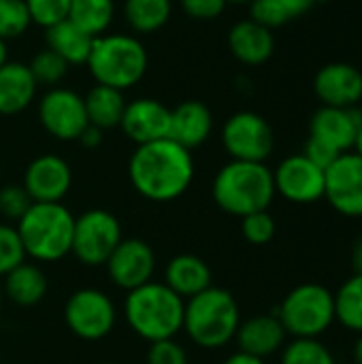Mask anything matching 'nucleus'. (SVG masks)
Segmentation results:
<instances>
[{"label": "nucleus", "instance_id": "f257e3e1", "mask_svg": "<svg viewBox=\"0 0 362 364\" xmlns=\"http://www.w3.org/2000/svg\"><path fill=\"white\" fill-rule=\"evenodd\" d=\"M194 156L173 139L137 145L128 160V179L139 196L151 203L181 198L194 181Z\"/></svg>", "mask_w": 362, "mask_h": 364}, {"label": "nucleus", "instance_id": "f03ea898", "mask_svg": "<svg viewBox=\"0 0 362 364\" xmlns=\"http://www.w3.org/2000/svg\"><path fill=\"white\" fill-rule=\"evenodd\" d=\"M186 301L162 282H147L130 292L124 301V318L130 331L147 343L175 339L183 328Z\"/></svg>", "mask_w": 362, "mask_h": 364}, {"label": "nucleus", "instance_id": "7ed1b4c3", "mask_svg": "<svg viewBox=\"0 0 362 364\" xmlns=\"http://www.w3.org/2000/svg\"><path fill=\"white\" fill-rule=\"evenodd\" d=\"M213 203L228 215L245 218L267 211L275 198L273 171L265 162H226L211 183Z\"/></svg>", "mask_w": 362, "mask_h": 364}, {"label": "nucleus", "instance_id": "20e7f679", "mask_svg": "<svg viewBox=\"0 0 362 364\" xmlns=\"http://www.w3.org/2000/svg\"><path fill=\"white\" fill-rule=\"evenodd\" d=\"M85 66L98 85L126 92L145 77L149 55L139 36L128 32H105L94 38Z\"/></svg>", "mask_w": 362, "mask_h": 364}, {"label": "nucleus", "instance_id": "39448f33", "mask_svg": "<svg viewBox=\"0 0 362 364\" xmlns=\"http://www.w3.org/2000/svg\"><path fill=\"white\" fill-rule=\"evenodd\" d=\"M241 324V311L235 296L209 286L201 294L186 301L183 328L188 339L203 350H220L228 346Z\"/></svg>", "mask_w": 362, "mask_h": 364}, {"label": "nucleus", "instance_id": "423d86ee", "mask_svg": "<svg viewBox=\"0 0 362 364\" xmlns=\"http://www.w3.org/2000/svg\"><path fill=\"white\" fill-rule=\"evenodd\" d=\"M15 228L26 256L36 262H58L70 254L75 215L62 203H32Z\"/></svg>", "mask_w": 362, "mask_h": 364}, {"label": "nucleus", "instance_id": "0eeeda50", "mask_svg": "<svg viewBox=\"0 0 362 364\" xmlns=\"http://www.w3.org/2000/svg\"><path fill=\"white\" fill-rule=\"evenodd\" d=\"M294 339H320L335 324V294L320 284H301L290 290L277 314Z\"/></svg>", "mask_w": 362, "mask_h": 364}, {"label": "nucleus", "instance_id": "6e6552de", "mask_svg": "<svg viewBox=\"0 0 362 364\" xmlns=\"http://www.w3.org/2000/svg\"><path fill=\"white\" fill-rule=\"evenodd\" d=\"M122 239V224L111 211L90 209L75 218L70 254L85 267H105Z\"/></svg>", "mask_w": 362, "mask_h": 364}, {"label": "nucleus", "instance_id": "1a4fd4ad", "mask_svg": "<svg viewBox=\"0 0 362 364\" xmlns=\"http://www.w3.org/2000/svg\"><path fill=\"white\" fill-rule=\"evenodd\" d=\"M64 322L75 337L83 341H100L113 333L117 309L107 292L98 288H81L68 296L64 305Z\"/></svg>", "mask_w": 362, "mask_h": 364}, {"label": "nucleus", "instance_id": "9d476101", "mask_svg": "<svg viewBox=\"0 0 362 364\" xmlns=\"http://www.w3.org/2000/svg\"><path fill=\"white\" fill-rule=\"evenodd\" d=\"M222 145L233 160L267 162L275 149V134L260 113L237 111L222 126Z\"/></svg>", "mask_w": 362, "mask_h": 364}, {"label": "nucleus", "instance_id": "9b49d317", "mask_svg": "<svg viewBox=\"0 0 362 364\" xmlns=\"http://www.w3.org/2000/svg\"><path fill=\"white\" fill-rule=\"evenodd\" d=\"M38 122L43 130L58 141H77L87 128L83 96L70 87H49L38 100Z\"/></svg>", "mask_w": 362, "mask_h": 364}, {"label": "nucleus", "instance_id": "f8f14e48", "mask_svg": "<svg viewBox=\"0 0 362 364\" xmlns=\"http://www.w3.org/2000/svg\"><path fill=\"white\" fill-rule=\"evenodd\" d=\"M324 198L344 218H362V158L341 154L324 171Z\"/></svg>", "mask_w": 362, "mask_h": 364}, {"label": "nucleus", "instance_id": "ddd939ff", "mask_svg": "<svg viewBox=\"0 0 362 364\" xmlns=\"http://www.w3.org/2000/svg\"><path fill=\"white\" fill-rule=\"evenodd\" d=\"M275 194L294 205H312L324 198V168L316 166L305 154L284 158L273 171Z\"/></svg>", "mask_w": 362, "mask_h": 364}, {"label": "nucleus", "instance_id": "4468645a", "mask_svg": "<svg viewBox=\"0 0 362 364\" xmlns=\"http://www.w3.org/2000/svg\"><path fill=\"white\" fill-rule=\"evenodd\" d=\"M105 267L113 286L130 292L154 279L156 252L143 239H122Z\"/></svg>", "mask_w": 362, "mask_h": 364}, {"label": "nucleus", "instance_id": "2eb2a0df", "mask_svg": "<svg viewBox=\"0 0 362 364\" xmlns=\"http://www.w3.org/2000/svg\"><path fill=\"white\" fill-rule=\"evenodd\" d=\"M21 186L32 203H62L73 186V168L58 154H41L26 166Z\"/></svg>", "mask_w": 362, "mask_h": 364}, {"label": "nucleus", "instance_id": "dca6fc26", "mask_svg": "<svg viewBox=\"0 0 362 364\" xmlns=\"http://www.w3.org/2000/svg\"><path fill=\"white\" fill-rule=\"evenodd\" d=\"M314 92L322 107H358L362 100V73L350 62L324 64L314 77Z\"/></svg>", "mask_w": 362, "mask_h": 364}, {"label": "nucleus", "instance_id": "f3484780", "mask_svg": "<svg viewBox=\"0 0 362 364\" xmlns=\"http://www.w3.org/2000/svg\"><path fill=\"white\" fill-rule=\"evenodd\" d=\"M119 128L134 145L166 139L171 132V109L149 96L134 98L126 102Z\"/></svg>", "mask_w": 362, "mask_h": 364}, {"label": "nucleus", "instance_id": "a211bd4d", "mask_svg": "<svg viewBox=\"0 0 362 364\" xmlns=\"http://www.w3.org/2000/svg\"><path fill=\"white\" fill-rule=\"evenodd\" d=\"M362 126V109L320 107L309 119V139H316L339 154L352 151Z\"/></svg>", "mask_w": 362, "mask_h": 364}, {"label": "nucleus", "instance_id": "6ab92c4d", "mask_svg": "<svg viewBox=\"0 0 362 364\" xmlns=\"http://www.w3.org/2000/svg\"><path fill=\"white\" fill-rule=\"evenodd\" d=\"M213 132V113L203 100H183L171 109L169 139L186 149H196L209 141Z\"/></svg>", "mask_w": 362, "mask_h": 364}, {"label": "nucleus", "instance_id": "aec40b11", "mask_svg": "<svg viewBox=\"0 0 362 364\" xmlns=\"http://www.w3.org/2000/svg\"><path fill=\"white\" fill-rule=\"evenodd\" d=\"M228 49L237 62L245 66H260L271 60L275 51L273 30L256 23L254 19H241L228 30Z\"/></svg>", "mask_w": 362, "mask_h": 364}, {"label": "nucleus", "instance_id": "412c9836", "mask_svg": "<svg viewBox=\"0 0 362 364\" xmlns=\"http://www.w3.org/2000/svg\"><path fill=\"white\" fill-rule=\"evenodd\" d=\"M286 331L277 316H256L239 324L235 341L239 352L267 358L286 346Z\"/></svg>", "mask_w": 362, "mask_h": 364}, {"label": "nucleus", "instance_id": "4be33fe9", "mask_svg": "<svg viewBox=\"0 0 362 364\" xmlns=\"http://www.w3.org/2000/svg\"><path fill=\"white\" fill-rule=\"evenodd\" d=\"M38 83L34 81L28 64L6 62L0 66V115L11 117L23 113L36 98Z\"/></svg>", "mask_w": 362, "mask_h": 364}, {"label": "nucleus", "instance_id": "5701e85b", "mask_svg": "<svg viewBox=\"0 0 362 364\" xmlns=\"http://www.w3.org/2000/svg\"><path fill=\"white\" fill-rule=\"evenodd\" d=\"M162 284H166L183 301H188L207 290L209 286H213V275L209 264L201 256L179 254L166 262Z\"/></svg>", "mask_w": 362, "mask_h": 364}, {"label": "nucleus", "instance_id": "b1692460", "mask_svg": "<svg viewBox=\"0 0 362 364\" xmlns=\"http://www.w3.org/2000/svg\"><path fill=\"white\" fill-rule=\"evenodd\" d=\"M2 294L17 307H34L38 305L49 290L47 275L34 262H21L13 271H9L2 279Z\"/></svg>", "mask_w": 362, "mask_h": 364}, {"label": "nucleus", "instance_id": "393cba45", "mask_svg": "<svg viewBox=\"0 0 362 364\" xmlns=\"http://www.w3.org/2000/svg\"><path fill=\"white\" fill-rule=\"evenodd\" d=\"M94 38L77 28L70 19H64L45 30V47L55 51L68 66H83L92 51Z\"/></svg>", "mask_w": 362, "mask_h": 364}, {"label": "nucleus", "instance_id": "a878e982", "mask_svg": "<svg viewBox=\"0 0 362 364\" xmlns=\"http://www.w3.org/2000/svg\"><path fill=\"white\" fill-rule=\"evenodd\" d=\"M85 102V113H87V122L96 128H100L102 132L117 128L126 109V98L122 90L109 87V85H94L90 87V92L83 96Z\"/></svg>", "mask_w": 362, "mask_h": 364}, {"label": "nucleus", "instance_id": "bb28decb", "mask_svg": "<svg viewBox=\"0 0 362 364\" xmlns=\"http://www.w3.org/2000/svg\"><path fill=\"white\" fill-rule=\"evenodd\" d=\"M122 13L134 36L154 34L169 23L173 15V0H124Z\"/></svg>", "mask_w": 362, "mask_h": 364}, {"label": "nucleus", "instance_id": "cd10ccee", "mask_svg": "<svg viewBox=\"0 0 362 364\" xmlns=\"http://www.w3.org/2000/svg\"><path fill=\"white\" fill-rule=\"evenodd\" d=\"M68 19L96 38L109 32L115 19V0H70Z\"/></svg>", "mask_w": 362, "mask_h": 364}, {"label": "nucleus", "instance_id": "c85d7f7f", "mask_svg": "<svg viewBox=\"0 0 362 364\" xmlns=\"http://www.w3.org/2000/svg\"><path fill=\"white\" fill-rule=\"evenodd\" d=\"M335 320L352 331L362 335V275L354 273L350 279L341 284L335 294Z\"/></svg>", "mask_w": 362, "mask_h": 364}, {"label": "nucleus", "instance_id": "c756f323", "mask_svg": "<svg viewBox=\"0 0 362 364\" xmlns=\"http://www.w3.org/2000/svg\"><path fill=\"white\" fill-rule=\"evenodd\" d=\"M280 364H337L320 339H292L282 348Z\"/></svg>", "mask_w": 362, "mask_h": 364}, {"label": "nucleus", "instance_id": "7c9ffc66", "mask_svg": "<svg viewBox=\"0 0 362 364\" xmlns=\"http://www.w3.org/2000/svg\"><path fill=\"white\" fill-rule=\"evenodd\" d=\"M28 68H30V73H32V77H34V81L38 85L58 87L60 81L66 77L70 66L55 51L45 47V49H41V51H36L32 55V60L28 62Z\"/></svg>", "mask_w": 362, "mask_h": 364}, {"label": "nucleus", "instance_id": "2f4dec72", "mask_svg": "<svg viewBox=\"0 0 362 364\" xmlns=\"http://www.w3.org/2000/svg\"><path fill=\"white\" fill-rule=\"evenodd\" d=\"M32 26L23 0H0V38H19Z\"/></svg>", "mask_w": 362, "mask_h": 364}, {"label": "nucleus", "instance_id": "473e14b6", "mask_svg": "<svg viewBox=\"0 0 362 364\" xmlns=\"http://www.w3.org/2000/svg\"><path fill=\"white\" fill-rule=\"evenodd\" d=\"M30 21L41 26L43 30L68 19L70 0H23Z\"/></svg>", "mask_w": 362, "mask_h": 364}, {"label": "nucleus", "instance_id": "72a5a7b5", "mask_svg": "<svg viewBox=\"0 0 362 364\" xmlns=\"http://www.w3.org/2000/svg\"><path fill=\"white\" fill-rule=\"evenodd\" d=\"M21 262H26V250L21 245L17 228L0 222V279Z\"/></svg>", "mask_w": 362, "mask_h": 364}, {"label": "nucleus", "instance_id": "f704fd0d", "mask_svg": "<svg viewBox=\"0 0 362 364\" xmlns=\"http://www.w3.org/2000/svg\"><path fill=\"white\" fill-rule=\"evenodd\" d=\"M275 220L269 211H256L241 218V232L252 245H267L275 237Z\"/></svg>", "mask_w": 362, "mask_h": 364}, {"label": "nucleus", "instance_id": "c9c22d12", "mask_svg": "<svg viewBox=\"0 0 362 364\" xmlns=\"http://www.w3.org/2000/svg\"><path fill=\"white\" fill-rule=\"evenodd\" d=\"M32 205V198L23 190V186L9 183L0 188V215L6 220L17 222Z\"/></svg>", "mask_w": 362, "mask_h": 364}, {"label": "nucleus", "instance_id": "e433bc0d", "mask_svg": "<svg viewBox=\"0 0 362 364\" xmlns=\"http://www.w3.org/2000/svg\"><path fill=\"white\" fill-rule=\"evenodd\" d=\"M147 364H188V352L186 348L175 341V339H164V341H154L149 343Z\"/></svg>", "mask_w": 362, "mask_h": 364}, {"label": "nucleus", "instance_id": "4c0bfd02", "mask_svg": "<svg viewBox=\"0 0 362 364\" xmlns=\"http://www.w3.org/2000/svg\"><path fill=\"white\" fill-rule=\"evenodd\" d=\"M226 4V0H179V9L183 11V15L196 21L218 19L224 13Z\"/></svg>", "mask_w": 362, "mask_h": 364}, {"label": "nucleus", "instance_id": "58836bf2", "mask_svg": "<svg viewBox=\"0 0 362 364\" xmlns=\"http://www.w3.org/2000/svg\"><path fill=\"white\" fill-rule=\"evenodd\" d=\"M316 166H320V168H329L341 154L339 151H335L333 147H329V145H324V143H320V141H316V139H307V145H305V151H303Z\"/></svg>", "mask_w": 362, "mask_h": 364}, {"label": "nucleus", "instance_id": "ea45409f", "mask_svg": "<svg viewBox=\"0 0 362 364\" xmlns=\"http://www.w3.org/2000/svg\"><path fill=\"white\" fill-rule=\"evenodd\" d=\"M269 2H271L288 21H292V19L305 15V13L316 4V0H269Z\"/></svg>", "mask_w": 362, "mask_h": 364}, {"label": "nucleus", "instance_id": "a19ab883", "mask_svg": "<svg viewBox=\"0 0 362 364\" xmlns=\"http://www.w3.org/2000/svg\"><path fill=\"white\" fill-rule=\"evenodd\" d=\"M102 139H105V132H102L100 128L92 126V124H87V128L79 134L77 141H79L81 147H85V149H96V147H100Z\"/></svg>", "mask_w": 362, "mask_h": 364}, {"label": "nucleus", "instance_id": "79ce46f5", "mask_svg": "<svg viewBox=\"0 0 362 364\" xmlns=\"http://www.w3.org/2000/svg\"><path fill=\"white\" fill-rule=\"evenodd\" d=\"M224 364H265V358H258V356H252L245 352H235L224 360Z\"/></svg>", "mask_w": 362, "mask_h": 364}, {"label": "nucleus", "instance_id": "37998d69", "mask_svg": "<svg viewBox=\"0 0 362 364\" xmlns=\"http://www.w3.org/2000/svg\"><path fill=\"white\" fill-rule=\"evenodd\" d=\"M352 264H354V271L362 275V239L356 241V245L352 250Z\"/></svg>", "mask_w": 362, "mask_h": 364}, {"label": "nucleus", "instance_id": "c03bdc74", "mask_svg": "<svg viewBox=\"0 0 362 364\" xmlns=\"http://www.w3.org/2000/svg\"><path fill=\"white\" fill-rule=\"evenodd\" d=\"M9 62V47H6V41L0 38V66H4Z\"/></svg>", "mask_w": 362, "mask_h": 364}, {"label": "nucleus", "instance_id": "a18cd8bd", "mask_svg": "<svg viewBox=\"0 0 362 364\" xmlns=\"http://www.w3.org/2000/svg\"><path fill=\"white\" fill-rule=\"evenodd\" d=\"M354 363L362 364V335L358 337L356 346H354Z\"/></svg>", "mask_w": 362, "mask_h": 364}, {"label": "nucleus", "instance_id": "49530a36", "mask_svg": "<svg viewBox=\"0 0 362 364\" xmlns=\"http://www.w3.org/2000/svg\"><path fill=\"white\" fill-rule=\"evenodd\" d=\"M352 151H356L362 158V126L361 130H358V134H356V143H354V149H352Z\"/></svg>", "mask_w": 362, "mask_h": 364}, {"label": "nucleus", "instance_id": "de8ad7c7", "mask_svg": "<svg viewBox=\"0 0 362 364\" xmlns=\"http://www.w3.org/2000/svg\"><path fill=\"white\" fill-rule=\"evenodd\" d=\"M228 4H250V2H254V0H226Z\"/></svg>", "mask_w": 362, "mask_h": 364}, {"label": "nucleus", "instance_id": "09e8293b", "mask_svg": "<svg viewBox=\"0 0 362 364\" xmlns=\"http://www.w3.org/2000/svg\"><path fill=\"white\" fill-rule=\"evenodd\" d=\"M2 303H4V294H2V284H0V311H2Z\"/></svg>", "mask_w": 362, "mask_h": 364}, {"label": "nucleus", "instance_id": "8fccbe9b", "mask_svg": "<svg viewBox=\"0 0 362 364\" xmlns=\"http://www.w3.org/2000/svg\"><path fill=\"white\" fill-rule=\"evenodd\" d=\"M316 2H326V0H316Z\"/></svg>", "mask_w": 362, "mask_h": 364}, {"label": "nucleus", "instance_id": "3c124183", "mask_svg": "<svg viewBox=\"0 0 362 364\" xmlns=\"http://www.w3.org/2000/svg\"><path fill=\"white\" fill-rule=\"evenodd\" d=\"M100 364H115V363H100Z\"/></svg>", "mask_w": 362, "mask_h": 364}]
</instances>
